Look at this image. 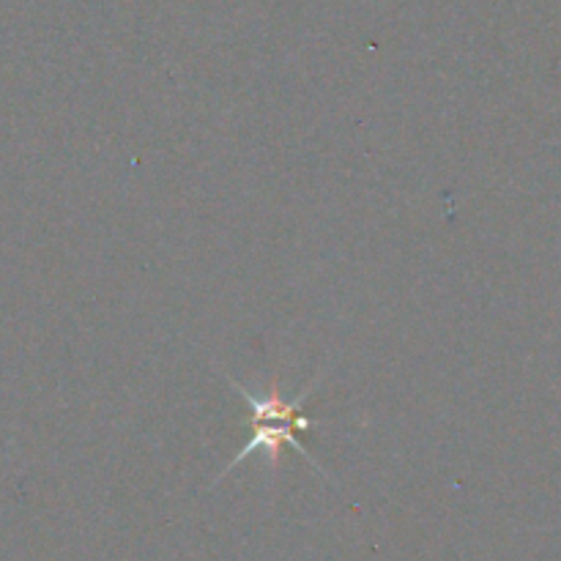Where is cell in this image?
Masks as SVG:
<instances>
[{
    "label": "cell",
    "instance_id": "1",
    "mask_svg": "<svg viewBox=\"0 0 561 561\" xmlns=\"http://www.w3.org/2000/svg\"><path fill=\"white\" fill-rule=\"evenodd\" d=\"M228 383L233 387V392L239 394V398H244V403L250 405V442H247L244 447H241V453L225 466L222 477H228L236 466L244 463V460L250 458V455H255L257 449L266 453L268 463L274 466L279 460V449L283 447L296 449V453H299L301 458L310 460L321 474H327V469L312 458L310 449H307L305 442H301V433L312 431V427L318 425L312 416L305 414V403L312 394V389H316V383H310L305 392L296 394V398L290 400L279 398V394L250 392V389L241 387V383L230 376H228Z\"/></svg>",
    "mask_w": 561,
    "mask_h": 561
}]
</instances>
